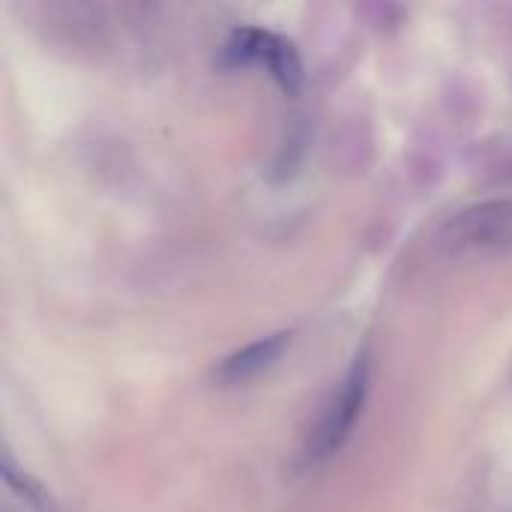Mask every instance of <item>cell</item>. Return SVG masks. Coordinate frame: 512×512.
<instances>
[{"label":"cell","instance_id":"cell-1","mask_svg":"<svg viewBox=\"0 0 512 512\" xmlns=\"http://www.w3.org/2000/svg\"><path fill=\"white\" fill-rule=\"evenodd\" d=\"M369 390H372V360L363 351V354L354 357L345 378L339 381V387L327 399L318 423L312 426V432L306 438V447H303V462L306 465L327 462L333 453H339L345 447V441L351 438V432H354V426H357V420H360V414L366 408Z\"/></svg>","mask_w":512,"mask_h":512},{"label":"cell","instance_id":"cell-2","mask_svg":"<svg viewBox=\"0 0 512 512\" xmlns=\"http://www.w3.org/2000/svg\"><path fill=\"white\" fill-rule=\"evenodd\" d=\"M441 246L459 258H492L512 249V201L489 198L462 207L441 228Z\"/></svg>","mask_w":512,"mask_h":512},{"label":"cell","instance_id":"cell-3","mask_svg":"<svg viewBox=\"0 0 512 512\" xmlns=\"http://www.w3.org/2000/svg\"><path fill=\"white\" fill-rule=\"evenodd\" d=\"M222 60L228 66H264L285 90H297L303 81V63L297 48L282 39L279 33L261 30V27H240L228 36L222 48Z\"/></svg>","mask_w":512,"mask_h":512},{"label":"cell","instance_id":"cell-4","mask_svg":"<svg viewBox=\"0 0 512 512\" xmlns=\"http://www.w3.org/2000/svg\"><path fill=\"white\" fill-rule=\"evenodd\" d=\"M291 339H294V333H288V330H279V333H270V336H264V339H255V342H249L246 348L228 354V357L216 366L213 378H216L222 387L246 384V381L258 378L261 372L273 369V366L282 360V354L291 348Z\"/></svg>","mask_w":512,"mask_h":512}]
</instances>
